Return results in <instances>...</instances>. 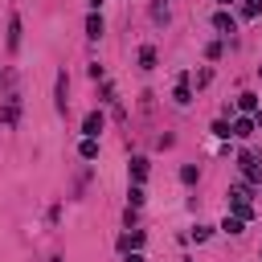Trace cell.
<instances>
[{
    "label": "cell",
    "instance_id": "cell-1",
    "mask_svg": "<svg viewBox=\"0 0 262 262\" xmlns=\"http://www.w3.org/2000/svg\"><path fill=\"white\" fill-rule=\"evenodd\" d=\"M229 205H233V217H242V221L254 217V205H250V188L246 184H233L229 188Z\"/></svg>",
    "mask_w": 262,
    "mask_h": 262
},
{
    "label": "cell",
    "instance_id": "cell-2",
    "mask_svg": "<svg viewBox=\"0 0 262 262\" xmlns=\"http://www.w3.org/2000/svg\"><path fill=\"white\" fill-rule=\"evenodd\" d=\"M102 127H106V115H102V111H90V115L82 119V135H86V139H98Z\"/></svg>",
    "mask_w": 262,
    "mask_h": 262
},
{
    "label": "cell",
    "instance_id": "cell-3",
    "mask_svg": "<svg viewBox=\"0 0 262 262\" xmlns=\"http://www.w3.org/2000/svg\"><path fill=\"white\" fill-rule=\"evenodd\" d=\"M254 127H258V123H254V115H242V119H233V123H229V139H250V135H254Z\"/></svg>",
    "mask_w": 262,
    "mask_h": 262
},
{
    "label": "cell",
    "instance_id": "cell-4",
    "mask_svg": "<svg viewBox=\"0 0 262 262\" xmlns=\"http://www.w3.org/2000/svg\"><path fill=\"white\" fill-rule=\"evenodd\" d=\"M237 168L246 172V180H250V184H258V180H262V168H258L254 151H242V156H237Z\"/></svg>",
    "mask_w": 262,
    "mask_h": 262
},
{
    "label": "cell",
    "instance_id": "cell-5",
    "mask_svg": "<svg viewBox=\"0 0 262 262\" xmlns=\"http://www.w3.org/2000/svg\"><path fill=\"white\" fill-rule=\"evenodd\" d=\"M16 119H20V98H4V106H0V127H16Z\"/></svg>",
    "mask_w": 262,
    "mask_h": 262
},
{
    "label": "cell",
    "instance_id": "cell-6",
    "mask_svg": "<svg viewBox=\"0 0 262 262\" xmlns=\"http://www.w3.org/2000/svg\"><path fill=\"white\" fill-rule=\"evenodd\" d=\"M172 98H176V106H188V102H192V82H188V74H180V82H176V94H172Z\"/></svg>",
    "mask_w": 262,
    "mask_h": 262
},
{
    "label": "cell",
    "instance_id": "cell-7",
    "mask_svg": "<svg viewBox=\"0 0 262 262\" xmlns=\"http://www.w3.org/2000/svg\"><path fill=\"white\" fill-rule=\"evenodd\" d=\"M213 29H217V33H225V37H229V33H233V29H237V20H233V16H229V12H225V8H221V12H213Z\"/></svg>",
    "mask_w": 262,
    "mask_h": 262
},
{
    "label": "cell",
    "instance_id": "cell-8",
    "mask_svg": "<svg viewBox=\"0 0 262 262\" xmlns=\"http://www.w3.org/2000/svg\"><path fill=\"white\" fill-rule=\"evenodd\" d=\"M16 45H20V16H8V49L16 53Z\"/></svg>",
    "mask_w": 262,
    "mask_h": 262
},
{
    "label": "cell",
    "instance_id": "cell-9",
    "mask_svg": "<svg viewBox=\"0 0 262 262\" xmlns=\"http://www.w3.org/2000/svg\"><path fill=\"white\" fill-rule=\"evenodd\" d=\"M131 180H135V184H143V180H147V160H143V156H135V160H131Z\"/></svg>",
    "mask_w": 262,
    "mask_h": 262
},
{
    "label": "cell",
    "instance_id": "cell-10",
    "mask_svg": "<svg viewBox=\"0 0 262 262\" xmlns=\"http://www.w3.org/2000/svg\"><path fill=\"white\" fill-rule=\"evenodd\" d=\"M168 16H172L168 12V0H151V20L156 25H168Z\"/></svg>",
    "mask_w": 262,
    "mask_h": 262
},
{
    "label": "cell",
    "instance_id": "cell-11",
    "mask_svg": "<svg viewBox=\"0 0 262 262\" xmlns=\"http://www.w3.org/2000/svg\"><path fill=\"white\" fill-rule=\"evenodd\" d=\"M86 37H102V16H98V12L86 16Z\"/></svg>",
    "mask_w": 262,
    "mask_h": 262
},
{
    "label": "cell",
    "instance_id": "cell-12",
    "mask_svg": "<svg viewBox=\"0 0 262 262\" xmlns=\"http://www.w3.org/2000/svg\"><path fill=\"white\" fill-rule=\"evenodd\" d=\"M237 111H242V115H258V98H254V94H242V98H237Z\"/></svg>",
    "mask_w": 262,
    "mask_h": 262
},
{
    "label": "cell",
    "instance_id": "cell-13",
    "mask_svg": "<svg viewBox=\"0 0 262 262\" xmlns=\"http://www.w3.org/2000/svg\"><path fill=\"white\" fill-rule=\"evenodd\" d=\"M78 156H82V160H94V156H98V139H82V143H78Z\"/></svg>",
    "mask_w": 262,
    "mask_h": 262
},
{
    "label": "cell",
    "instance_id": "cell-14",
    "mask_svg": "<svg viewBox=\"0 0 262 262\" xmlns=\"http://www.w3.org/2000/svg\"><path fill=\"white\" fill-rule=\"evenodd\" d=\"M143 201H147V192H143V184H131V192H127V205H131V209H139Z\"/></svg>",
    "mask_w": 262,
    "mask_h": 262
},
{
    "label": "cell",
    "instance_id": "cell-15",
    "mask_svg": "<svg viewBox=\"0 0 262 262\" xmlns=\"http://www.w3.org/2000/svg\"><path fill=\"white\" fill-rule=\"evenodd\" d=\"M188 82H192V86H196V90H201V86H209V82H213V70H209V66H205V70H196V74H192V78H188Z\"/></svg>",
    "mask_w": 262,
    "mask_h": 262
},
{
    "label": "cell",
    "instance_id": "cell-16",
    "mask_svg": "<svg viewBox=\"0 0 262 262\" xmlns=\"http://www.w3.org/2000/svg\"><path fill=\"white\" fill-rule=\"evenodd\" d=\"M221 229H225V233H242V229H246V221H242V217H233V213H229V217H225V221H221Z\"/></svg>",
    "mask_w": 262,
    "mask_h": 262
},
{
    "label": "cell",
    "instance_id": "cell-17",
    "mask_svg": "<svg viewBox=\"0 0 262 262\" xmlns=\"http://www.w3.org/2000/svg\"><path fill=\"white\" fill-rule=\"evenodd\" d=\"M119 246H123V250H139V246H143V233H139V229L127 233V237H119Z\"/></svg>",
    "mask_w": 262,
    "mask_h": 262
},
{
    "label": "cell",
    "instance_id": "cell-18",
    "mask_svg": "<svg viewBox=\"0 0 262 262\" xmlns=\"http://www.w3.org/2000/svg\"><path fill=\"white\" fill-rule=\"evenodd\" d=\"M258 12H262V0H242V16L246 20H254Z\"/></svg>",
    "mask_w": 262,
    "mask_h": 262
},
{
    "label": "cell",
    "instance_id": "cell-19",
    "mask_svg": "<svg viewBox=\"0 0 262 262\" xmlns=\"http://www.w3.org/2000/svg\"><path fill=\"white\" fill-rule=\"evenodd\" d=\"M139 66H143V70H151V66H156V49H151V45H143V49H139Z\"/></svg>",
    "mask_w": 262,
    "mask_h": 262
},
{
    "label": "cell",
    "instance_id": "cell-20",
    "mask_svg": "<svg viewBox=\"0 0 262 262\" xmlns=\"http://www.w3.org/2000/svg\"><path fill=\"white\" fill-rule=\"evenodd\" d=\"M57 111L66 115V74H57Z\"/></svg>",
    "mask_w": 262,
    "mask_h": 262
},
{
    "label": "cell",
    "instance_id": "cell-21",
    "mask_svg": "<svg viewBox=\"0 0 262 262\" xmlns=\"http://www.w3.org/2000/svg\"><path fill=\"white\" fill-rule=\"evenodd\" d=\"M196 176H201L196 164H184V168H180V180H184V184H196Z\"/></svg>",
    "mask_w": 262,
    "mask_h": 262
},
{
    "label": "cell",
    "instance_id": "cell-22",
    "mask_svg": "<svg viewBox=\"0 0 262 262\" xmlns=\"http://www.w3.org/2000/svg\"><path fill=\"white\" fill-rule=\"evenodd\" d=\"M213 135H221V139H229V123H225V119H217V123H213Z\"/></svg>",
    "mask_w": 262,
    "mask_h": 262
},
{
    "label": "cell",
    "instance_id": "cell-23",
    "mask_svg": "<svg viewBox=\"0 0 262 262\" xmlns=\"http://www.w3.org/2000/svg\"><path fill=\"white\" fill-rule=\"evenodd\" d=\"M209 233H213L209 225H196V229H192V242H209Z\"/></svg>",
    "mask_w": 262,
    "mask_h": 262
},
{
    "label": "cell",
    "instance_id": "cell-24",
    "mask_svg": "<svg viewBox=\"0 0 262 262\" xmlns=\"http://www.w3.org/2000/svg\"><path fill=\"white\" fill-rule=\"evenodd\" d=\"M123 262H147V258H143L139 250H127V258H123Z\"/></svg>",
    "mask_w": 262,
    "mask_h": 262
},
{
    "label": "cell",
    "instance_id": "cell-25",
    "mask_svg": "<svg viewBox=\"0 0 262 262\" xmlns=\"http://www.w3.org/2000/svg\"><path fill=\"white\" fill-rule=\"evenodd\" d=\"M217 4H221V8H229V4H233V0H217Z\"/></svg>",
    "mask_w": 262,
    "mask_h": 262
},
{
    "label": "cell",
    "instance_id": "cell-26",
    "mask_svg": "<svg viewBox=\"0 0 262 262\" xmlns=\"http://www.w3.org/2000/svg\"><path fill=\"white\" fill-rule=\"evenodd\" d=\"M90 4H94V12H98V4H102V0H90Z\"/></svg>",
    "mask_w": 262,
    "mask_h": 262
},
{
    "label": "cell",
    "instance_id": "cell-27",
    "mask_svg": "<svg viewBox=\"0 0 262 262\" xmlns=\"http://www.w3.org/2000/svg\"><path fill=\"white\" fill-rule=\"evenodd\" d=\"M258 78H262V66H258Z\"/></svg>",
    "mask_w": 262,
    "mask_h": 262
}]
</instances>
